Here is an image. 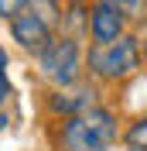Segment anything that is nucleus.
I'll use <instances>...</instances> for the list:
<instances>
[{
	"mask_svg": "<svg viewBox=\"0 0 147 151\" xmlns=\"http://www.w3.org/2000/svg\"><path fill=\"white\" fill-rule=\"evenodd\" d=\"M113 141H116V117L103 106H92L62 124L58 151H110Z\"/></svg>",
	"mask_w": 147,
	"mask_h": 151,
	"instance_id": "f257e3e1",
	"label": "nucleus"
},
{
	"mask_svg": "<svg viewBox=\"0 0 147 151\" xmlns=\"http://www.w3.org/2000/svg\"><path fill=\"white\" fill-rule=\"evenodd\" d=\"M89 72L99 79H127L140 69V41L137 38H116V41H96L89 48Z\"/></svg>",
	"mask_w": 147,
	"mask_h": 151,
	"instance_id": "f03ea898",
	"label": "nucleus"
},
{
	"mask_svg": "<svg viewBox=\"0 0 147 151\" xmlns=\"http://www.w3.org/2000/svg\"><path fill=\"white\" fill-rule=\"evenodd\" d=\"M38 65H41V76L65 86H75L79 72H82V52H79V41L75 38H51L41 52H38Z\"/></svg>",
	"mask_w": 147,
	"mask_h": 151,
	"instance_id": "7ed1b4c3",
	"label": "nucleus"
},
{
	"mask_svg": "<svg viewBox=\"0 0 147 151\" xmlns=\"http://www.w3.org/2000/svg\"><path fill=\"white\" fill-rule=\"evenodd\" d=\"M51 28L55 24H48L34 7H24L21 14L10 17V35H14V41L21 48H28V52H41L51 41Z\"/></svg>",
	"mask_w": 147,
	"mask_h": 151,
	"instance_id": "20e7f679",
	"label": "nucleus"
},
{
	"mask_svg": "<svg viewBox=\"0 0 147 151\" xmlns=\"http://www.w3.org/2000/svg\"><path fill=\"white\" fill-rule=\"evenodd\" d=\"M123 21H127V14H120L116 7L96 4L89 10V35H92V41H116V38H123Z\"/></svg>",
	"mask_w": 147,
	"mask_h": 151,
	"instance_id": "39448f33",
	"label": "nucleus"
},
{
	"mask_svg": "<svg viewBox=\"0 0 147 151\" xmlns=\"http://www.w3.org/2000/svg\"><path fill=\"white\" fill-rule=\"evenodd\" d=\"M92 106H96V93H92L89 86L72 89V93H55V96H51V110H55V113H65V117H79V113L92 110Z\"/></svg>",
	"mask_w": 147,
	"mask_h": 151,
	"instance_id": "423d86ee",
	"label": "nucleus"
},
{
	"mask_svg": "<svg viewBox=\"0 0 147 151\" xmlns=\"http://www.w3.org/2000/svg\"><path fill=\"white\" fill-rule=\"evenodd\" d=\"M123 144H127V151H147V117H140L127 127Z\"/></svg>",
	"mask_w": 147,
	"mask_h": 151,
	"instance_id": "0eeeda50",
	"label": "nucleus"
},
{
	"mask_svg": "<svg viewBox=\"0 0 147 151\" xmlns=\"http://www.w3.org/2000/svg\"><path fill=\"white\" fill-rule=\"evenodd\" d=\"M99 4H110L127 17H144L147 14V0H99Z\"/></svg>",
	"mask_w": 147,
	"mask_h": 151,
	"instance_id": "6e6552de",
	"label": "nucleus"
},
{
	"mask_svg": "<svg viewBox=\"0 0 147 151\" xmlns=\"http://www.w3.org/2000/svg\"><path fill=\"white\" fill-rule=\"evenodd\" d=\"M24 7H28V0H0V14H4V17H14V14H21Z\"/></svg>",
	"mask_w": 147,
	"mask_h": 151,
	"instance_id": "1a4fd4ad",
	"label": "nucleus"
},
{
	"mask_svg": "<svg viewBox=\"0 0 147 151\" xmlns=\"http://www.w3.org/2000/svg\"><path fill=\"white\" fill-rule=\"evenodd\" d=\"M10 96V83H7V72H0V103Z\"/></svg>",
	"mask_w": 147,
	"mask_h": 151,
	"instance_id": "9d476101",
	"label": "nucleus"
},
{
	"mask_svg": "<svg viewBox=\"0 0 147 151\" xmlns=\"http://www.w3.org/2000/svg\"><path fill=\"white\" fill-rule=\"evenodd\" d=\"M0 72H7V52L0 48Z\"/></svg>",
	"mask_w": 147,
	"mask_h": 151,
	"instance_id": "9b49d317",
	"label": "nucleus"
},
{
	"mask_svg": "<svg viewBox=\"0 0 147 151\" xmlns=\"http://www.w3.org/2000/svg\"><path fill=\"white\" fill-rule=\"evenodd\" d=\"M0 131H7V117L4 113H0Z\"/></svg>",
	"mask_w": 147,
	"mask_h": 151,
	"instance_id": "f8f14e48",
	"label": "nucleus"
},
{
	"mask_svg": "<svg viewBox=\"0 0 147 151\" xmlns=\"http://www.w3.org/2000/svg\"><path fill=\"white\" fill-rule=\"evenodd\" d=\"M144 55H147V41H144Z\"/></svg>",
	"mask_w": 147,
	"mask_h": 151,
	"instance_id": "ddd939ff",
	"label": "nucleus"
}]
</instances>
